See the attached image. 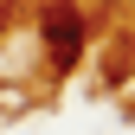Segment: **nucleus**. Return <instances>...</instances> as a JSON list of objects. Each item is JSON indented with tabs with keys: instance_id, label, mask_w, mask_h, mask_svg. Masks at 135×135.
Returning <instances> with one entry per match:
<instances>
[{
	"instance_id": "1",
	"label": "nucleus",
	"mask_w": 135,
	"mask_h": 135,
	"mask_svg": "<svg viewBox=\"0 0 135 135\" xmlns=\"http://www.w3.org/2000/svg\"><path fill=\"white\" fill-rule=\"evenodd\" d=\"M45 32H52V64H58V71H71L77 52H84V13L58 0V7H45Z\"/></svg>"
}]
</instances>
